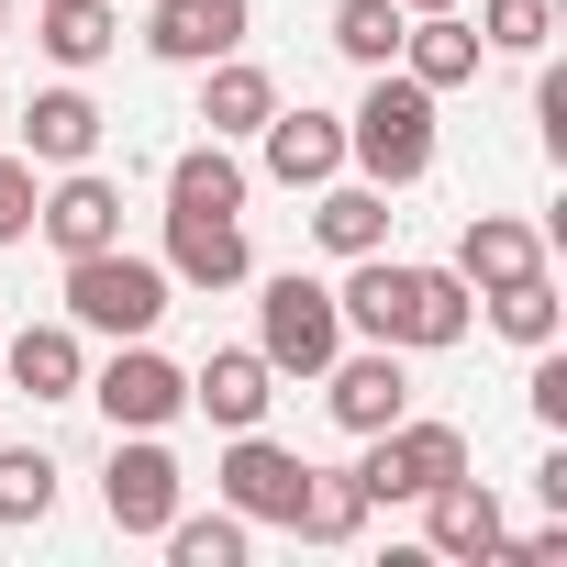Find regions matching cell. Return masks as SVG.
I'll list each match as a JSON object with an SVG mask.
<instances>
[{"mask_svg": "<svg viewBox=\"0 0 567 567\" xmlns=\"http://www.w3.org/2000/svg\"><path fill=\"white\" fill-rule=\"evenodd\" d=\"M357 278L334 290V312H346V334H368V346H401V357H445V346H467V323H478V290L456 267H401L390 245L379 256H346Z\"/></svg>", "mask_w": 567, "mask_h": 567, "instance_id": "6da1fadb", "label": "cell"}, {"mask_svg": "<svg viewBox=\"0 0 567 567\" xmlns=\"http://www.w3.org/2000/svg\"><path fill=\"white\" fill-rule=\"evenodd\" d=\"M167 301H178L167 256H134V245H90V256H68V323H79V334L134 346V334L167 323Z\"/></svg>", "mask_w": 567, "mask_h": 567, "instance_id": "7a4b0ae2", "label": "cell"}, {"mask_svg": "<svg viewBox=\"0 0 567 567\" xmlns=\"http://www.w3.org/2000/svg\"><path fill=\"white\" fill-rule=\"evenodd\" d=\"M346 167H368L379 189L434 178V90L401 68H368V101L346 112Z\"/></svg>", "mask_w": 567, "mask_h": 567, "instance_id": "3957f363", "label": "cell"}, {"mask_svg": "<svg viewBox=\"0 0 567 567\" xmlns=\"http://www.w3.org/2000/svg\"><path fill=\"white\" fill-rule=\"evenodd\" d=\"M256 357L278 368V379H323L334 357H346V312H334V290L323 278H267V301H256Z\"/></svg>", "mask_w": 567, "mask_h": 567, "instance_id": "277c9868", "label": "cell"}, {"mask_svg": "<svg viewBox=\"0 0 567 567\" xmlns=\"http://www.w3.org/2000/svg\"><path fill=\"white\" fill-rule=\"evenodd\" d=\"M79 401H101V423L112 434H167L178 412H189V368H167L145 334L134 346H112V368H90V390Z\"/></svg>", "mask_w": 567, "mask_h": 567, "instance_id": "5b68a950", "label": "cell"}, {"mask_svg": "<svg viewBox=\"0 0 567 567\" xmlns=\"http://www.w3.org/2000/svg\"><path fill=\"white\" fill-rule=\"evenodd\" d=\"M467 467V434L456 423H423V412H401L390 434H368V456H357V489L368 501H423L434 478H456Z\"/></svg>", "mask_w": 567, "mask_h": 567, "instance_id": "8992f818", "label": "cell"}, {"mask_svg": "<svg viewBox=\"0 0 567 567\" xmlns=\"http://www.w3.org/2000/svg\"><path fill=\"white\" fill-rule=\"evenodd\" d=\"M178 456L156 445V434H112V467H101V512H112V534H167V512H178Z\"/></svg>", "mask_w": 567, "mask_h": 567, "instance_id": "52a82bcc", "label": "cell"}, {"mask_svg": "<svg viewBox=\"0 0 567 567\" xmlns=\"http://www.w3.org/2000/svg\"><path fill=\"white\" fill-rule=\"evenodd\" d=\"M301 478H312V456H290V445H267L256 423L223 445V467H212V489H223V512H245V523H290L301 512Z\"/></svg>", "mask_w": 567, "mask_h": 567, "instance_id": "ba28073f", "label": "cell"}, {"mask_svg": "<svg viewBox=\"0 0 567 567\" xmlns=\"http://www.w3.org/2000/svg\"><path fill=\"white\" fill-rule=\"evenodd\" d=\"M323 412H334L346 434H390V423L412 412V368H401V346H346V357L323 368Z\"/></svg>", "mask_w": 567, "mask_h": 567, "instance_id": "9c48e42d", "label": "cell"}, {"mask_svg": "<svg viewBox=\"0 0 567 567\" xmlns=\"http://www.w3.org/2000/svg\"><path fill=\"white\" fill-rule=\"evenodd\" d=\"M489 545H501V489L489 478H434L423 489V556H445V567H489Z\"/></svg>", "mask_w": 567, "mask_h": 567, "instance_id": "30bf717a", "label": "cell"}, {"mask_svg": "<svg viewBox=\"0 0 567 567\" xmlns=\"http://www.w3.org/2000/svg\"><path fill=\"white\" fill-rule=\"evenodd\" d=\"M256 145H267V178L278 189H323V178H346V112H267L256 123Z\"/></svg>", "mask_w": 567, "mask_h": 567, "instance_id": "8fae6325", "label": "cell"}, {"mask_svg": "<svg viewBox=\"0 0 567 567\" xmlns=\"http://www.w3.org/2000/svg\"><path fill=\"white\" fill-rule=\"evenodd\" d=\"M167 278H178V290H245V278H256L245 223L234 212H167Z\"/></svg>", "mask_w": 567, "mask_h": 567, "instance_id": "7c38bea8", "label": "cell"}, {"mask_svg": "<svg viewBox=\"0 0 567 567\" xmlns=\"http://www.w3.org/2000/svg\"><path fill=\"white\" fill-rule=\"evenodd\" d=\"M34 234L56 245V256H90V245H123V189L101 178V167H68L45 200H34Z\"/></svg>", "mask_w": 567, "mask_h": 567, "instance_id": "4fadbf2b", "label": "cell"}, {"mask_svg": "<svg viewBox=\"0 0 567 567\" xmlns=\"http://www.w3.org/2000/svg\"><path fill=\"white\" fill-rule=\"evenodd\" d=\"M245 23H256V0H156L145 56H167V68H212V56L245 45Z\"/></svg>", "mask_w": 567, "mask_h": 567, "instance_id": "5bb4252c", "label": "cell"}, {"mask_svg": "<svg viewBox=\"0 0 567 567\" xmlns=\"http://www.w3.org/2000/svg\"><path fill=\"white\" fill-rule=\"evenodd\" d=\"M478 56H489V45H478V23H467V12H412L390 68H401V79H423V90L445 101V90H467V79H478Z\"/></svg>", "mask_w": 567, "mask_h": 567, "instance_id": "9a60e30c", "label": "cell"}, {"mask_svg": "<svg viewBox=\"0 0 567 567\" xmlns=\"http://www.w3.org/2000/svg\"><path fill=\"white\" fill-rule=\"evenodd\" d=\"M189 401H200L223 434H245V423H267V401H278V368H267L256 346H212V357L189 368Z\"/></svg>", "mask_w": 567, "mask_h": 567, "instance_id": "2e32d148", "label": "cell"}, {"mask_svg": "<svg viewBox=\"0 0 567 567\" xmlns=\"http://www.w3.org/2000/svg\"><path fill=\"white\" fill-rule=\"evenodd\" d=\"M23 156L34 167H90L101 156V101L68 79V90H34L23 101Z\"/></svg>", "mask_w": 567, "mask_h": 567, "instance_id": "e0dca14e", "label": "cell"}, {"mask_svg": "<svg viewBox=\"0 0 567 567\" xmlns=\"http://www.w3.org/2000/svg\"><path fill=\"white\" fill-rule=\"evenodd\" d=\"M0 368H12L23 401H79V390H90V346H79V323H23Z\"/></svg>", "mask_w": 567, "mask_h": 567, "instance_id": "ac0fdd59", "label": "cell"}, {"mask_svg": "<svg viewBox=\"0 0 567 567\" xmlns=\"http://www.w3.org/2000/svg\"><path fill=\"white\" fill-rule=\"evenodd\" d=\"M534 267H545V234L534 223L467 212V234H456V278H467V290H501V278H534Z\"/></svg>", "mask_w": 567, "mask_h": 567, "instance_id": "d6986e66", "label": "cell"}, {"mask_svg": "<svg viewBox=\"0 0 567 567\" xmlns=\"http://www.w3.org/2000/svg\"><path fill=\"white\" fill-rule=\"evenodd\" d=\"M267 112H278V79H267V68H256V56H245V45H234V56H212V68H200V123H212V134H223V145H234V134H256V123H267Z\"/></svg>", "mask_w": 567, "mask_h": 567, "instance_id": "ffe728a7", "label": "cell"}, {"mask_svg": "<svg viewBox=\"0 0 567 567\" xmlns=\"http://www.w3.org/2000/svg\"><path fill=\"white\" fill-rule=\"evenodd\" d=\"M312 234H323V256H379L390 245V189L379 178H323Z\"/></svg>", "mask_w": 567, "mask_h": 567, "instance_id": "44dd1931", "label": "cell"}, {"mask_svg": "<svg viewBox=\"0 0 567 567\" xmlns=\"http://www.w3.org/2000/svg\"><path fill=\"white\" fill-rule=\"evenodd\" d=\"M34 45L79 79V68H101L123 45V12H112V0H34Z\"/></svg>", "mask_w": 567, "mask_h": 567, "instance_id": "7402d4cb", "label": "cell"}, {"mask_svg": "<svg viewBox=\"0 0 567 567\" xmlns=\"http://www.w3.org/2000/svg\"><path fill=\"white\" fill-rule=\"evenodd\" d=\"M167 212H234L245 223V167H234L223 134H200V145L167 156Z\"/></svg>", "mask_w": 567, "mask_h": 567, "instance_id": "603a6c76", "label": "cell"}, {"mask_svg": "<svg viewBox=\"0 0 567 567\" xmlns=\"http://www.w3.org/2000/svg\"><path fill=\"white\" fill-rule=\"evenodd\" d=\"M478 312H489V334L523 346V357L567 334V301H556V278H545V267H534V278H501V290H478Z\"/></svg>", "mask_w": 567, "mask_h": 567, "instance_id": "cb8c5ba5", "label": "cell"}, {"mask_svg": "<svg viewBox=\"0 0 567 567\" xmlns=\"http://www.w3.org/2000/svg\"><path fill=\"white\" fill-rule=\"evenodd\" d=\"M368 512H379V501L357 489V467H312V478H301L290 534H301V545H357V534H368Z\"/></svg>", "mask_w": 567, "mask_h": 567, "instance_id": "d4e9b609", "label": "cell"}, {"mask_svg": "<svg viewBox=\"0 0 567 567\" xmlns=\"http://www.w3.org/2000/svg\"><path fill=\"white\" fill-rule=\"evenodd\" d=\"M178 567H245V512H167V534H156Z\"/></svg>", "mask_w": 567, "mask_h": 567, "instance_id": "484cf974", "label": "cell"}, {"mask_svg": "<svg viewBox=\"0 0 567 567\" xmlns=\"http://www.w3.org/2000/svg\"><path fill=\"white\" fill-rule=\"evenodd\" d=\"M401 0H334V56H357V68H390L401 56Z\"/></svg>", "mask_w": 567, "mask_h": 567, "instance_id": "4316f807", "label": "cell"}, {"mask_svg": "<svg viewBox=\"0 0 567 567\" xmlns=\"http://www.w3.org/2000/svg\"><path fill=\"white\" fill-rule=\"evenodd\" d=\"M56 512V456L45 445H0V523H45Z\"/></svg>", "mask_w": 567, "mask_h": 567, "instance_id": "83f0119b", "label": "cell"}, {"mask_svg": "<svg viewBox=\"0 0 567 567\" xmlns=\"http://www.w3.org/2000/svg\"><path fill=\"white\" fill-rule=\"evenodd\" d=\"M478 45H489V56H545V45H556V0H489V12H478Z\"/></svg>", "mask_w": 567, "mask_h": 567, "instance_id": "f1b7e54d", "label": "cell"}, {"mask_svg": "<svg viewBox=\"0 0 567 567\" xmlns=\"http://www.w3.org/2000/svg\"><path fill=\"white\" fill-rule=\"evenodd\" d=\"M34 200H45V189H34V156H0V245L34 234Z\"/></svg>", "mask_w": 567, "mask_h": 567, "instance_id": "f546056e", "label": "cell"}, {"mask_svg": "<svg viewBox=\"0 0 567 567\" xmlns=\"http://www.w3.org/2000/svg\"><path fill=\"white\" fill-rule=\"evenodd\" d=\"M523 401H534V423H545V434H567V357H556V346H534V379H523Z\"/></svg>", "mask_w": 567, "mask_h": 567, "instance_id": "4dcf8cb0", "label": "cell"}, {"mask_svg": "<svg viewBox=\"0 0 567 567\" xmlns=\"http://www.w3.org/2000/svg\"><path fill=\"white\" fill-rule=\"evenodd\" d=\"M534 123H545V145L567 156V68H545V90H534Z\"/></svg>", "mask_w": 567, "mask_h": 567, "instance_id": "1f68e13d", "label": "cell"}, {"mask_svg": "<svg viewBox=\"0 0 567 567\" xmlns=\"http://www.w3.org/2000/svg\"><path fill=\"white\" fill-rule=\"evenodd\" d=\"M401 12H456V0H401Z\"/></svg>", "mask_w": 567, "mask_h": 567, "instance_id": "d6a6232c", "label": "cell"}, {"mask_svg": "<svg viewBox=\"0 0 567 567\" xmlns=\"http://www.w3.org/2000/svg\"><path fill=\"white\" fill-rule=\"evenodd\" d=\"M0 34H12V0H0Z\"/></svg>", "mask_w": 567, "mask_h": 567, "instance_id": "836d02e7", "label": "cell"}]
</instances>
